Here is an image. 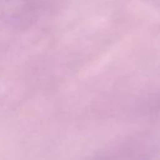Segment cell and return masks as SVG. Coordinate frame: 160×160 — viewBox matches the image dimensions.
Returning <instances> with one entry per match:
<instances>
[{"instance_id":"6da1fadb","label":"cell","mask_w":160,"mask_h":160,"mask_svg":"<svg viewBox=\"0 0 160 160\" xmlns=\"http://www.w3.org/2000/svg\"><path fill=\"white\" fill-rule=\"evenodd\" d=\"M41 10L39 0H0V26L25 28L38 20Z\"/></svg>"},{"instance_id":"7a4b0ae2","label":"cell","mask_w":160,"mask_h":160,"mask_svg":"<svg viewBox=\"0 0 160 160\" xmlns=\"http://www.w3.org/2000/svg\"><path fill=\"white\" fill-rule=\"evenodd\" d=\"M92 160H144V158L139 156V155H135V154H118V155L95 158Z\"/></svg>"},{"instance_id":"3957f363","label":"cell","mask_w":160,"mask_h":160,"mask_svg":"<svg viewBox=\"0 0 160 160\" xmlns=\"http://www.w3.org/2000/svg\"><path fill=\"white\" fill-rule=\"evenodd\" d=\"M146 1H149L151 4H155V5H160V0H146Z\"/></svg>"}]
</instances>
